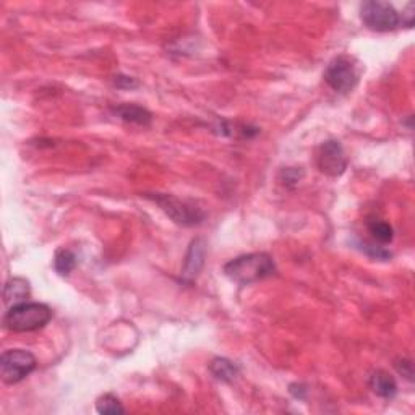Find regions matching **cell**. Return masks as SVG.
Returning <instances> with one entry per match:
<instances>
[{
  "label": "cell",
  "instance_id": "cell-1",
  "mask_svg": "<svg viewBox=\"0 0 415 415\" xmlns=\"http://www.w3.org/2000/svg\"><path fill=\"white\" fill-rule=\"evenodd\" d=\"M274 271V261L266 253L242 255L224 266L225 276L237 284L256 283V281L273 276Z\"/></svg>",
  "mask_w": 415,
  "mask_h": 415
},
{
  "label": "cell",
  "instance_id": "cell-2",
  "mask_svg": "<svg viewBox=\"0 0 415 415\" xmlns=\"http://www.w3.org/2000/svg\"><path fill=\"white\" fill-rule=\"evenodd\" d=\"M52 318V310L38 302H23L10 307L3 316V326L13 332H31L44 328Z\"/></svg>",
  "mask_w": 415,
  "mask_h": 415
},
{
  "label": "cell",
  "instance_id": "cell-3",
  "mask_svg": "<svg viewBox=\"0 0 415 415\" xmlns=\"http://www.w3.org/2000/svg\"><path fill=\"white\" fill-rule=\"evenodd\" d=\"M360 18L368 28L378 33H386L396 29L401 24V15L388 2L368 0L362 3Z\"/></svg>",
  "mask_w": 415,
  "mask_h": 415
},
{
  "label": "cell",
  "instance_id": "cell-4",
  "mask_svg": "<svg viewBox=\"0 0 415 415\" xmlns=\"http://www.w3.org/2000/svg\"><path fill=\"white\" fill-rule=\"evenodd\" d=\"M34 368L36 357L28 351L12 349L0 357V377L7 384H17L24 380Z\"/></svg>",
  "mask_w": 415,
  "mask_h": 415
},
{
  "label": "cell",
  "instance_id": "cell-5",
  "mask_svg": "<svg viewBox=\"0 0 415 415\" xmlns=\"http://www.w3.org/2000/svg\"><path fill=\"white\" fill-rule=\"evenodd\" d=\"M325 80L336 93H351L358 83V70L351 57L339 55L326 66Z\"/></svg>",
  "mask_w": 415,
  "mask_h": 415
},
{
  "label": "cell",
  "instance_id": "cell-6",
  "mask_svg": "<svg viewBox=\"0 0 415 415\" xmlns=\"http://www.w3.org/2000/svg\"><path fill=\"white\" fill-rule=\"evenodd\" d=\"M153 199H155L177 224L197 225L202 223L204 218V214L199 211L198 208H195L185 202H181V199L174 198L171 195H156Z\"/></svg>",
  "mask_w": 415,
  "mask_h": 415
},
{
  "label": "cell",
  "instance_id": "cell-7",
  "mask_svg": "<svg viewBox=\"0 0 415 415\" xmlns=\"http://www.w3.org/2000/svg\"><path fill=\"white\" fill-rule=\"evenodd\" d=\"M316 162H318L320 171L330 177H339L347 169L346 153L342 150L341 143L335 140L323 143L318 150Z\"/></svg>",
  "mask_w": 415,
  "mask_h": 415
},
{
  "label": "cell",
  "instance_id": "cell-8",
  "mask_svg": "<svg viewBox=\"0 0 415 415\" xmlns=\"http://www.w3.org/2000/svg\"><path fill=\"white\" fill-rule=\"evenodd\" d=\"M204 261V242L202 239L193 240L190 245V250L187 253V260H185V268H183L182 276L188 281L195 279L202 269Z\"/></svg>",
  "mask_w": 415,
  "mask_h": 415
},
{
  "label": "cell",
  "instance_id": "cell-9",
  "mask_svg": "<svg viewBox=\"0 0 415 415\" xmlns=\"http://www.w3.org/2000/svg\"><path fill=\"white\" fill-rule=\"evenodd\" d=\"M29 283L23 278H13L10 279L7 284H5L3 289V302L5 305L15 307L18 304H23L27 302L29 297Z\"/></svg>",
  "mask_w": 415,
  "mask_h": 415
},
{
  "label": "cell",
  "instance_id": "cell-10",
  "mask_svg": "<svg viewBox=\"0 0 415 415\" xmlns=\"http://www.w3.org/2000/svg\"><path fill=\"white\" fill-rule=\"evenodd\" d=\"M370 388L372 391L378 394L380 398H393L398 393V383L389 373L383 370H377L370 377Z\"/></svg>",
  "mask_w": 415,
  "mask_h": 415
},
{
  "label": "cell",
  "instance_id": "cell-11",
  "mask_svg": "<svg viewBox=\"0 0 415 415\" xmlns=\"http://www.w3.org/2000/svg\"><path fill=\"white\" fill-rule=\"evenodd\" d=\"M114 112L120 117L122 120L130 122V124H136V125H148L153 119L150 112L135 104H122L119 107H114Z\"/></svg>",
  "mask_w": 415,
  "mask_h": 415
},
{
  "label": "cell",
  "instance_id": "cell-12",
  "mask_svg": "<svg viewBox=\"0 0 415 415\" xmlns=\"http://www.w3.org/2000/svg\"><path fill=\"white\" fill-rule=\"evenodd\" d=\"M209 370L221 381H232L239 373V368L227 358H214L209 365Z\"/></svg>",
  "mask_w": 415,
  "mask_h": 415
},
{
  "label": "cell",
  "instance_id": "cell-13",
  "mask_svg": "<svg viewBox=\"0 0 415 415\" xmlns=\"http://www.w3.org/2000/svg\"><path fill=\"white\" fill-rule=\"evenodd\" d=\"M76 266V256L70 250H59L54 258V268L60 276H69Z\"/></svg>",
  "mask_w": 415,
  "mask_h": 415
},
{
  "label": "cell",
  "instance_id": "cell-14",
  "mask_svg": "<svg viewBox=\"0 0 415 415\" xmlns=\"http://www.w3.org/2000/svg\"><path fill=\"white\" fill-rule=\"evenodd\" d=\"M368 229H370L373 239L378 240L380 244H389L394 237L393 227L384 221H373L368 224Z\"/></svg>",
  "mask_w": 415,
  "mask_h": 415
},
{
  "label": "cell",
  "instance_id": "cell-15",
  "mask_svg": "<svg viewBox=\"0 0 415 415\" xmlns=\"http://www.w3.org/2000/svg\"><path fill=\"white\" fill-rule=\"evenodd\" d=\"M96 409L99 414H124L125 412V409L122 407L119 399L112 396V394H106V396L97 399Z\"/></svg>",
  "mask_w": 415,
  "mask_h": 415
},
{
  "label": "cell",
  "instance_id": "cell-16",
  "mask_svg": "<svg viewBox=\"0 0 415 415\" xmlns=\"http://www.w3.org/2000/svg\"><path fill=\"white\" fill-rule=\"evenodd\" d=\"M363 250H365L368 255L373 256V258H377V260H388L389 256H391V253L386 252V250H384L383 247H373V245H365Z\"/></svg>",
  "mask_w": 415,
  "mask_h": 415
},
{
  "label": "cell",
  "instance_id": "cell-17",
  "mask_svg": "<svg viewBox=\"0 0 415 415\" xmlns=\"http://www.w3.org/2000/svg\"><path fill=\"white\" fill-rule=\"evenodd\" d=\"M115 86L117 88H136L138 83L128 76H115Z\"/></svg>",
  "mask_w": 415,
  "mask_h": 415
}]
</instances>
